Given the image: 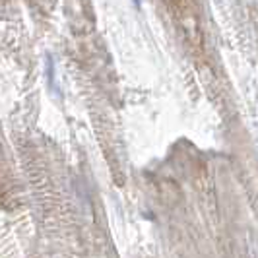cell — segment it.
I'll use <instances>...</instances> for the list:
<instances>
[{
  "instance_id": "obj_1",
  "label": "cell",
  "mask_w": 258,
  "mask_h": 258,
  "mask_svg": "<svg viewBox=\"0 0 258 258\" xmlns=\"http://www.w3.org/2000/svg\"><path fill=\"white\" fill-rule=\"evenodd\" d=\"M130 2H132L136 8H140V6H142V4H140V0H130Z\"/></svg>"
}]
</instances>
